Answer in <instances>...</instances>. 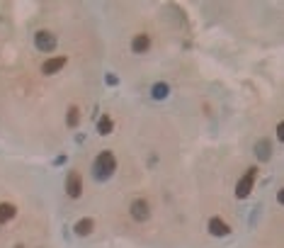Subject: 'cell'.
Instances as JSON below:
<instances>
[{
	"instance_id": "cell-6",
	"label": "cell",
	"mask_w": 284,
	"mask_h": 248,
	"mask_svg": "<svg viewBox=\"0 0 284 248\" xmlns=\"http://www.w3.org/2000/svg\"><path fill=\"white\" fill-rule=\"evenodd\" d=\"M272 139H260L255 146H253V153H255V158L260 161V163H267L272 158Z\"/></svg>"
},
{
	"instance_id": "cell-1",
	"label": "cell",
	"mask_w": 284,
	"mask_h": 248,
	"mask_svg": "<svg viewBox=\"0 0 284 248\" xmlns=\"http://www.w3.org/2000/svg\"><path fill=\"white\" fill-rule=\"evenodd\" d=\"M117 170V158L112 151H102L97 153V158L93 161V178L97 182H107Z\"/></svg>"
},
{
	"instance_id": "cell-11",
	"label": "cell",
	"mask_w": 284,
	"mask_h": 248,
	"mask_svg": "<svg viewBox=\"0 0 284 248\" xmlns=\"http://www.w3.org/2000/svg\"><path fill=\"white\" fill-rule=\"evenodd\" d=\"M168 95H170V85H168V83H153V85H151V100L163 102Z\"/></svg>"
},
{
	"instance_id": "cell-12",
	"label": "cell",
	"mask_w": 284,
	"mask_h": 248,
	"mask_svg": "<svg viewBox=\"0 0 284 248\" xmlns=\"http://www.w3.org/2000/svg\"><path fill=\"white\" fill-rule=\"evenodd\" d=\"M95 122H97V134H100V137H109V134H112L114 122H112V117H109V114H100Z\"/></svg>"
},
{
	"instance_id": "cell-10",
	"label": "cell",
	"mask_w": 284,
	"mask_h": 248,
	"mask_svg": "<svg viewBox=\"0 0 284 248\" xmlns=\"http://www.w3.org/2000/svg\"><path fill=\"white\" fill-rule=\"evenodd\" d=\"M149 49H151L149 34H136L134 39H131V51H134V54H144V51H149Z\"/></svg>"
},
{
	"instance_id": "cell-14",
	"label": "cell",
	"mask_w": 284,
	"mask_h": 248,
	"mask_svg": "<svg viewBox=\"0 0 284 248\" xmlns=\"http://www.w3.org/2000/svg\"><path fill=\"white\" fill-rule=\"evenodd\" d=\"M81 122V110H78V105H70L66 112V127L68 129H76Z\"/></svg>"
},
{
	"instance_id": "cell-3",
	"label": "cell",
	"mask_w": 284,
	"mask_h": 248,
	"mask_svg": "<svg viewBox=\"0 0 284 248\" xmlns=\"http://www.w3.org/2000/svg\"><path fill=\"white\" fill-rule=\"evenodd\" d=\"M56 44H58V39H56L54 32H49V29H39L34 34V46H37V51H41V54H51L56 49Z\"/></svg>"
},
{
	"instance_id": "cell-9",
	"label": "cell",
	"mask_w": 284,
	"mask_h": 248,
	"mask_svg": "<svg viewBox=\"0 0 284 248\" xmlns=\"http://www.w3.org/2000/svg\"><path fill=\"white\" fill-rule=\"evenodd\" d=\"M95 229V219L93 217H85V219H78L76 221V226H73V231L78 238H85V236H90Z\"/></svg>"
},
{
	"instance_id": "cell-16",
	"label": "cell",
	"mask_w": 284,
	"mask_h": 248,
	"mask_svg": "<svg viewBox=\"0 0 284 248\" xmlns=\"http://www.w3.org/2000/svg\"><path fill=\"white\" fill-rule=\"evenodd\" d=\"M68 163V156L66 153H61V156H56L54 161H51V165H54V168H61V165H66Z\"/></svg>"
},
{
	"instance_id": "cell-8",
	"label": "cell",
	"mask_w": 284,
	"mask_h": 248,
	"mask_svg": "<svg viewBox=\"0 0 284 248\" xmlns=\"http://www.w3.org/2000/svg\"><path fill=\"white\" fill-rule=\"evenodd\" d=\"M206 229H209V234L217 236V238H224V236L231 234V226L224 219H219V217H211L209 224H206Z\"/></svg>"
},
{
	"instance_id": "cell-7",
	"label": "cell",
	"mask_w": 284,
	"mask_h": 248,
	"mask_svg": "<svg viewBox=\"0 0 284 248\" xmlns=\"http://www.w3.org/2000/svg\"><path fill=\"white\" fill-rule=\"evenodd\" d=\"M66 64H68L66 56H51V58H46V61L41 64V73H44V76H54V73H58Z\"/></svg>"
},
{
	"instance_id": "cell-15",
	"label": "cell",
	"mask_w": 284,
	"mask_h": 248,
	"mask_svg": "<svg viewBox=\"0 0 284 248\" xmlns=\"http://www.w3.org/2000/svg\"><path fill=\"white\" fill-rule=\"evenodd\" d=\"M105 85H109V88H117V85H119V76H117V73H112V71H107V73H105Z\"/></svg>"
},
{
	"instance_id": "cell-17",
	"label": "cell",
	"mask_w": 284,
	"mask_h": 248,
	"mask_svg": "<svg viewBox=\"0 0 284 248\" xmlns=\"http://www.w3.org/2000/svg\"><path fill=\"white\" fill-rule=\"evenodd\" d=\"M282 132H284V127H282V122H279V124H277V139H279V141H282V139H284V134H282Z\"/></svg>"
},
{
	"instance_id": "cell-4",
	"label": "cell",
	"mask_w": 284,
	"mask_h": 248,
	"mask_svg": "<svg viewBox=\"0 0 284 248\" xmlns=\"http://www.w3.org/2000/svg\"><path fill=\"white\" fill-rule=\"evenodd\" d=\"M66 195L70 200H78L83 195V178L78 170H70L66 175Z\"/></svg>"
},
{
	"instance_id": "cell-13",
	"label": "cell",
	"mask_w": 284,
	"mask_h": 248,
	"mask_svg": "<svg viewBox=\"0 0 284 248\" xmlns=\"http://www.w3.org/2000/svg\"><path fill=\"white\" fill-rule=\"evenodd\" d=\"M15 214H17V207L13 202H0V224L15 219Z\"/></svg>"
},
{
	"instance_id": "cell-5",
	"label": "cell",
	"mask_w": 284,
	"mask_h": 248,
	"mask_svg": "<svg viewBox=\"0 0 284 248\" xmlns=\"http://www.w3.org/2000/svg\"><path fill=\"white\" fill-rule=\"evenodd\" d=\"M129 212H131V217L136 221H149L151 219V207L146 200H134L131 205H129Z\"/></svg>"
},
{
	"instance_id": "cell-2",
	"label": "cell",
	"mask_w": 284,
	"mask_h": 248,
	"mask_svg": "<svg viewBox=\"0 0 284 248\" xmlns=\"http://www.w3.org/2000/svg\"><path fill=\"white\" fill-rule=\"evenodd\" d=\"M255 182H257V168H248L243 173V178L238 180V185H236V197L238 200H248L253 188H255Z\"/></svg>"
}]
</instances>
